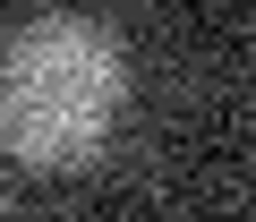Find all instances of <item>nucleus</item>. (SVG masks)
I'll return each mask as SVG.
<instances>
[{"label": "nucleus", "mask_w": 256, "mask_h": 222, "mask_svg": "<svg viewBox=\"0 0 256 222\" xmlns=\"http://www.w3.org/2000/svg\"><path fill=\"white\" fill-rule=\"evenodd\" d=\"M120 111V52L86 18H34L0 52V137L26 162H86Z\"/></svg>", "instance_id": "nucleus-1"}]
</instances>
